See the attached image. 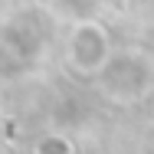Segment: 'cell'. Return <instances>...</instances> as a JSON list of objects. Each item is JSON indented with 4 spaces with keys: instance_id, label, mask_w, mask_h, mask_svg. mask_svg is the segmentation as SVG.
I'll return each instance as SVG.
<instances>
[{
    "instance_id": "4",
    "label": "cell",
    "mask_w": 154,
    "mask_h": 154,
    "mask_svg": "<svg viewBox=\"0 0 154 154\" xmlns=\"http://www.w3.org/2000/svg\"><path fill=\"white\" fill-rule=\"evenodd\" d=\"M33 154H75V144L66 138V134H43L36 141Z\"/></svg>"
},
{
    "instance_id": "3",
    "label": "cell",
    "mask_w": 154,
    "mask_h": 154,
    "mask_svg": "<svg viewBox=\"0 0 154 154\" xmlns=\"http://www.w3.org/2000/svg\"><path fill=\"white\" fill-rule=\"evenodd\" d=\"M66 56H69V66L75 72H85V75H95L105 59L112 56L108 53V30L102 23H95L92 17L79 20L72 33H69V46H66Z\"/></svg>"
},
{
    "instance_id": "1",
    "label": "cell",
    "mask_w": 154,
    "mask_h": 154,
    "mask_svg": "<svg viewBox=\"0 0 154 154\" xmlns=\"http://www.w3.org/2000/svg\"><path fill=\"white\" fill-rule=\"evenodd\" d=\"M98 79V89L102 95H108L112 102L118 105H131V102H141L148 98L154 89V62L144 53H118V56H108L105 66L95 72Z\"/></svg>"
},
{
    "instance_id": "2",
    "label": "cell",
    "mask_w": 154,
    "mask_h": 154,
    "mask_svg": "<svg viewBox=\"0 0 154 154\" xmlns=\"http://www.w3.org/2000/svg\"><path fill=\"white\" fill-rule=\"evenodd\" d=\"M49 43V17L39 7L17 10L0 23V49L13 62H36Z\"/></svg>"
},
{
    "instance_id": "5",
    "label": "cell",
    "mask_w": 154,
    "mask_h": 154,
    "mask_svg": "<svg viewBox=\"0 0 154 154\" xmlns=\"http://www.w3.org/2000/svg\"><path fill=\"white\" fill-rule=\"evenodd\" d=\"M102 3H105V0H56V10L75 17V20H85V17H92Z\"/></svg>"
}]
</instances>
